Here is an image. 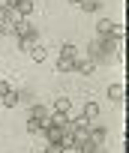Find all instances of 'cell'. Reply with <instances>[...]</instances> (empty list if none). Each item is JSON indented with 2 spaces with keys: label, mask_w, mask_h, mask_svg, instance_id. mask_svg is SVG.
<instances>
[{
  "label": "cell",
  "mask_w": 129,
  "mask_h": 153,
  "mask_svg": "<svg viewBox=\"0 0 129 153\" xmlns=\"http://www.w3.org/2000/svg\"><path fill=\"white\" fill-rule=\"evenodd\" d=\"M75 72H81V75H93V72H96V63H93L87 54H78V57H75Z\"/></svg>",
  "instance_id": "cell-1"
},
{
  "label": "cell",
  "mask_w": 129,
  "mask_h": 153,
  "mask_svg": "<svg viewBox=\"0 0 129 153\" xmlns=\"http://www.w3.org/2000/svg\"><path fill=\"white\" fill-rule=\"evenodd\" d=\"M105 138H108L105 126H93V123H90V135H87V141H90L93 147H102V144H105Z\"/></svg>",
  "instance_id": "cell-2"
},
{
  "label": "cell",
  "mask_w": 129,
  "mask_h": 153,
  "mask_svg": "<svg viewBox=\"0 0 129 153\" xmlns=\"http://www.w3.org/2000/svg\"><path fill=\"white\" fill-rule=\"evenodd\" d=\"M27 117H33V120H39L42 126H48V117H51V111L45 108V105H30V114Z\"/></svg>",
  "instance_id": "cell-3"
},
{
  "label": "cell",
  "mask_w": 129,
  "mask_h": 153,
  "mask_svg": "<svg viewBox=\"0 0 129 153\" xmlns=\"http://www.w3.org/2000/svg\"><path fill=\"white\" fill-rule=\"evenodd\" d=\"M81 117H84L87 123H93V120L99 117V102H87V105L81 108Z\"/></svg>",
  "instance_id": "cell-4"
},
{
  "label": "cell",
  "mask_w": 129,
  "mask_h": 153,
  "mask_svg": "<svg viewBox=\"0 0 129 153\" xmlns=\"http://www.w3.org/2000/svg\"><path fill=\"white\" fill-rule=\"evenodd\" d=\"M36 42H39V33L33 30V33H27V36H21V39H18V48H21V51H30Z\"/></svg>",
  "instance_id": "cell-5"
},
{
  "label": "cell",
  "mask_w": 129,
  "mask_h": 153,
  "mask_svg": "<svg viewBox=\"0 0 129 153\" xmlns=\"http://www.w3.org/2000/svg\"><path fill=\"white\" fill-rule=\"evenodd\" d=\"M69 123V114H63V111H51V117H48V126H66Z\"/></svg>",
  "instance_id": "cell-6"
},
{
  "label": "cell",
  "mask_w": 129,
  "mask_h": 153,
  "mask_svg": "<svg viewBox=\"0 0 129 153\" xmlns=\"http://www.w3.org/2000/svg\"><path fill=\"white\" fill-rule=\"evenodd\" d=\"M111 27H114V21H111V18H102V21L96 24V33H99L96 39H105V36H111Z\"/></svg>",
  "instance_id": "cell-7"
},
{
  "label": "cell",
  "mask_w": 129,
  "mask_h": 153,
  "mask_svg": "<svg viewBox=\"0 0 129 153\" xmlns=\"http://www.w3.org/2000/svg\"><path fill=\"white\" fill-rule=\"evenodd\" d=\"M69 108H72V99H69V96H57V99H54V111L69 114Z\"/></svg>",
  "instance_id": "cell-8"
},
{
  "label": "cell",
  "mask_w": 129,
  "mask_h": 153,
  "mask_svg": "<svg viewBox=\"0 0 129 153\" xmlns=\"http://www.w3.org/2000/svg\"><path fill=\"white\" fill-rule=\"evenodd\" d=\"M27 33H33L30 18H24V21H18V24H15V36H18V39H21V36H27Z\"/></svg>",
  "instance_id": "cell-9"
},
{
  "label": "cell",
  "mask_w": 129,
  "mask_h": 153,
  "mask_svg": "<svg viewBox=\"0 0 129 153\" xmlns=\"http://www.w3.org/2000/svg\"><path fill=\"white\" fill-rule=\"evenodd\" d=\"M30 57H33V63H42V60L48 57V51H45V45H39V42H36V45L30 48Z\"/></svg>",
  "instance_id": "cell-10"
},
{
  "label": "cell",
  "mask_w": 129,
  "mask_h": 153,
  "mask_svg": "<svg viewBox=\"0 0 129 153\" xmlns=\"http://www.w3.org/2000/svg\"><path fill=\"white\" fill-rule=\"evenodd\" d=\"M123 96H126V87H123V84H111V87H108V99H114V102H120Z\"/></svg>",
  "instance_id": "cell-11"
},
{
  "label": "cell",
  "mask_w": 129,
  "mask_h": 153,
  "mask_svg": "<svg viewBox=\"0 0 129 153\" xmlns=\"http://www.w3.org/2000/svg\"><path fill=\"white\" fill-rule=\"evenodd\" d=\"M60 57H69V60H75V57H78V48H75L72 42H63V45H60Z\"/></svg>",
  "instance_id": "cell-12"
},
{
  "label": "cell",
  "mask_w": 129,
  "mask_h": 153,
  "mask_svg": "<svg viewBox=\"0 0 129 153\" xmlns=\"http://www.w3.org/2000/svg\"><path fill=\"white\" fill-rule=\"evenodd\" d=\"M27 132H30V135H42V132H45V126H42L39 120H33V117H27Z\"/></svg>",
  "instance_id": "cell-13"
},
{
  "label": "cell",
  "mask_w": 129,
  "mask_h": 153,
  "mask_svg": "<svg viewBox=\"0 0 129 153\" xmlns=\"http://www.w3.org/2000/svg\"><path fill=\"white\" fill-rule=\"evenodd\" d=\"M57 69H60V72H72V69H75V60H69V57H57Z\"/></svg>",
  "instance_id": "cell-14"
},
{
  "label": "cell",
  "mask_w": 129,
  "mask_h": 153,
  "mask_svg": "<svg viewBox=\"0 0 129 153\" xmlns=\"http://www.w3.org/2000/svg\"><path fill=\"white\" fill-rule=\"evenodd\" d=\"M0 102H3L6 108H15V105H18V90H9V93H6L3 99H0Z\"/></svg>",
  "instance_id": "cell-15"
},
{
  "label": "cell",
  "mask_w": 129,
  "mask_h": 153,
  "mask_svg": "<svg viewBox=\"0 0 129 153\" xmlns=\"http://www.w3.org/2000/svg\"><path fill=\"white\" fill-rule=\"evenodd\" d=\"M15 9H18V12H21L24 18H30V12H33V0H21V3H18Z\"/></svg>",
  "instance_id": "cell-16"
},
{
  "label": "cell",
  "mask_w": 129,
  "mask_h": 153,
  "mask_svg": "<svg viewBox=\"0 0 129 153\" xmlns=\"http://www.w3.org/2000/svg\"><path fill=\"white\" fill-rule=\"evenodd\" d=\"M78 6H81V12H96L99 9V0H81Z\"/></svg>",
  "instance_id": "cell-17"
},
{
  "label": "cell",
  "mask_w": 129,
  "mask_h": 153,
  "mask_svg": "<svg viewBox=\"0 0 129 153\" xmlns=\"http://www.w3.org/2000/svg\"><path fill=\"white\" fill-rule=\"evenodd\" d=\"M123 36H126V27L114 21V27H111V39H123Z\"/></svg>",
  "instance_id": "cell-18"
},
{
  "label": "cell",
  "mask_w": 129,
  "mask_h": 153,
  "mask_svg": "<svg viewBox=\"0 0 129 153\" xmlns=\"http://www.w3.org/2000/svg\"><path fill=\"white\" fill-rule=\"evenodd\" d=\"M9 90H12V84H9V81H0V99H3Z\"/></svg>",
  "instance_id": "cell-19"
},
{
  "label": "cell",
  "mask_w": 129,
  "mask_h": 153,
  "mask_svg": "<svg viewBox=\"0 0 129 153\" xmlns=\"http://www.w3.org/2000/svg\"><path fill=\"white\" fill-rule=\"evenodd\" d=\"M45 153H66V150H63V144H48Z\"/></svg>",
  "instance_id": "cell-20"
},
{
  "label": "cell",
  "mask_w": 129,
  "mask_h": 153,
  "mask_svg": "<svg viewBox=\"0 0 129 153\" xmlns=\"http://www.w3.org/2000/svg\"><path fill=\"white\" fill-rule=\"evenodd\" d=\"M21 0H3V6H18Z\"/></svg>",
  "instance_id": "cell-21"
},
{
  "label": "cell",
  "mask_w": 129,
  "mask_h": 153,
  "mask_svg": "<svg viewBox=\"0 0 129 153\" xmlns=\"http://www.w3.org/2000/svg\"><path fill=\"white\" fill-rule=\"evenodd\" d=\"M0 21H6V6H0Z\"/></svg>",
  "instance_id": "cell-22"
},
{
  "label": "cell",
  "mask_w": 129,
  "mask_h": 153,
  "mask_svg": "<svg viewBox=\"0 0 129 153\" xmlns=\"http://www.w3.org/2000/svg\"><path fill=\"white\" fill-rule=\"evenodd\" d=\"M69 3H72V6H78V3H81V0H69Z\"/></svg>",
  "instance_id": "cell-23"
},
{
  "label": "cell",
  "mask_w": 129,
  "mask_h": 153,
  "mask_svg": "<svg viewBox=\"0 0 129 153\" xmlns=\"http://www.w3.org/2000/svg\"><path fill=\"white\" fill-rule=\"evenodd\" d=\"M42 153H45V150H42Z\"/></svg>",
  "instance_id": "cell-24"
}]
</instances>
